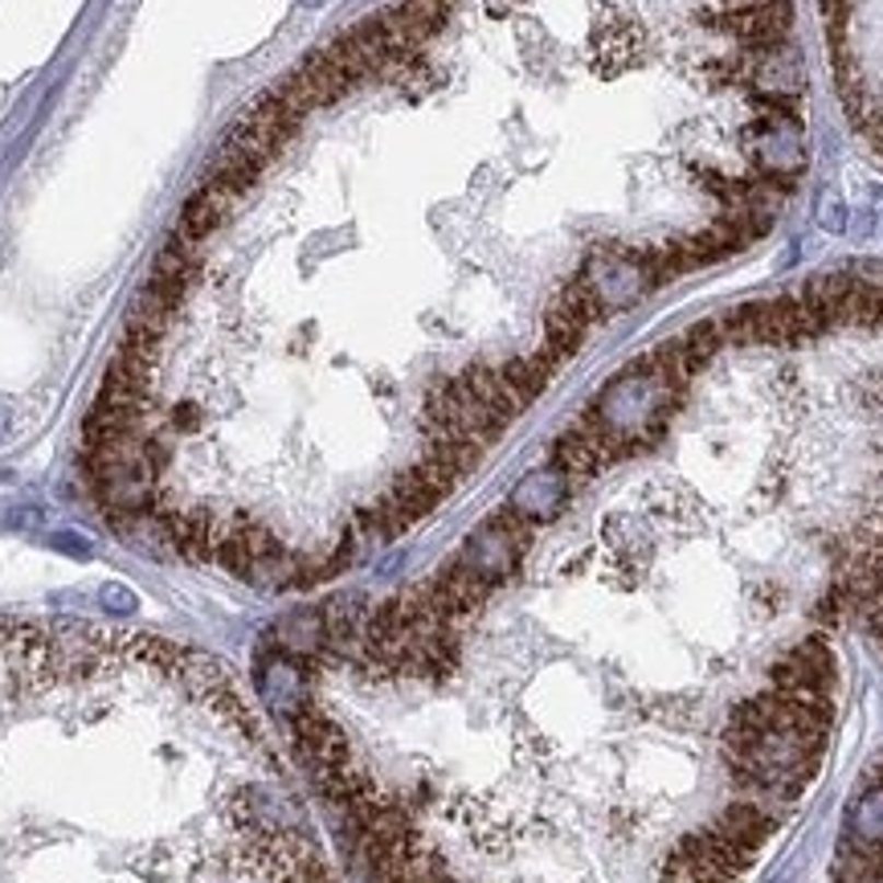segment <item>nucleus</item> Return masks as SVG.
<instances>
[{
  "label": "nucleus",
  "mask_w": 883,
  "mask_h": 883,
  "mask_svg": "<svg viewBox=\"0 0 883 883\" xmlns=\"http://www.w3.org/2000/svg\"><path fill=\"white\" fill-rule=\"evenodd\" d=\"M577 279L585 282L589 294L602 303L605 315H609V311H621V307H635L642 294L654 291L651 279H647V270H642V263H638V254L626 246L593 249Z\"/></svg>",
  "instance_id": "20e7f679"
},
{
  "label": "nucleus",
  "mask_w": 883,
  "mask_h": 883,
  "mask_svg": "<svg viewBox=\"0 0 883 883\" xmlns=\"http://www.w3.org/2000/svg\"><path fill=\"white\" fill-rule=\"evenodd\" d=\"M527 541H532V524L520 520V515L508 508V512L491 515L487 524L475 527V532L466 536L458 560H463L466 569L479 577V581H487V585L496 589L499 581H508V577L515 573V565H520V557H524Z\"/></svg>",
  "instance_id": "7ed1b4c3"
},
{
  "label": "nucleus",
  "mask_w": 883,
  "mask_h": 883,
  "mask_svg": "<svg viewBox=\"0 0 883 883\" xmlns=\"http://www.w3.org/2000/svg\"><path fill=\"white\" fill-rule=\"evenodd\" d=\"M835 883H883V765L863 781L847 810Z\"/></svg>",
  "instance_id": "f03ea898"
},
{
  "label": "nucleus",
  "mask_w": 883,
  "mask_h": 883,
  "mask_svg": "<svg viewBox=\"0 0 883 883\" xmlns=\"http://www.w3.org/2000/svg\"><path fill=\"white\" fill-rule=\"evenodd\" d=\"M299 4H303V9H324L327 0H299Z\"/></svg>",
  "instance_id": "f8f14e48"
},
{
  "label": "nucleus",
  "mask_w": 883,
  "mask_h": 883,
  "mask_svg": "<svg viewBox=\"0 0 883 883\" xmlns=\"http://www.w3.org/2000/svg\"><path fill=\"white\" fill-rule=\"evenodd\" d=\"M49 544H54L58 553H66V557H78V560L91 557V544L82 541L78 532H58V536H49Z\"/></svg>",
  "instance_id": "9d476101"
},
{
  "label": "nucleus",
  "mask_w": 883,
  "mask_h": 883,
  "mask_svg": "<svg viewBox=\"0 0 883 883\" xmlns=\"http://www.w3.org/2000/svg\"><path fill=\"white\" fill-rule=\"evenodd\" d=\"M98 602H103L107 614H131V609H136V593L127 585H107L98 593Z\"/></svg>",
  "instance_id": "1a4fd4ad"
},
{
  "label": "nucleus",
  "mask_w": 883,
  "mask_h": 883,
  "mask_svg": "<svg viewBox=\"0 0 883 883\" xmlns=\"http://www.w3.org/2000/svg\"><path fill=\"white\" fill-rule=\"evenodd\" d=\"M679 402L683 381L666 369L659 352H651V357H638L630 369H621L597 393V402L585 409L581 426L593 430L597 442L609 450V458L618 463L626 454L654 446Z\"/></svg>",
  "instance_id": "f257e3e1"
},
{
  "label": "nucleus",
  "mask_w": 883,
  "mask_h": 883,
  "mask_svg": "<svg viewBox=\"0 0 883 883\" xmlns=\"http://www.w3.org/2000/svg\"><path fill=\"white\" fill-rule=\"evenodd\" d=\"M225 209H230V201L221 197V193H213V188L205 185L193 201L185 205V213H181V230H176V237H185L188 246H197L201 237H209V233L218 230V221L225 218Z\"/></svg>",
  "instance_id": "0eeeda50"
},
{
  "label": "nucleus",
  "mask_w": 883,
  "mask_h": 883,
  "mask_svg": "<svg viewBox=\"0 0 883 883\" xmlns=\"http://www.w3.org/2000/svg\"><path fill=\"white\" fill-rule=\"evenodd\" d=\"M9 430H13V414H9V409H4V405H0V442H4V438H9Z\"/></svg>",
  "instance_id": "9b49d317"
},
{
  "label": "nucleus",
  "mask_w": 883,
  "mask_h": 883,
  "mask_svg": "<svg viewBox=\"0 0 883 883\" xmlns=\"http://www.w3.org/2000/svg\"><path fill=\"white\" fill-rule=\"evenodd\" d=\"M769 883H793V875H790V871H781V875H774Z\"/></svg>",
  "instance_id": "ddd939ff"
},
{
  "label": "nucleus",
  "mask_w": 883,
  "mask_h": 883,
  "mask_svg": "<svg viewBox=\"0 0 883 883\" xmlns=\"http://www.w3.org/2000/svg\"><path fill=\"white\" fill-rule=\"evenodd\" d=\"M818 225H822V230H830V233L847 230V205L838 201V193H830V188L818 197Z\"/></svg>",
  "instance_id": "6e6552de"
},
{
  "label": "nucleus",
  "mask_w": 883,
  "mask_h": 883,
  "mask_svg": "<svg viewBox=\"0 0 883 883\" xmlns=\"http://www.w3.org/2000/svg\"><path fill=\"white\" fill-rule=\"evenodd\" d=\"M744 148L757 160V172L798 181L806 172V136L802 124H748L744 127Z\"/></svg>",
  "instance_id": "39448f33"
},
{
  "label": "nucleus",
  "mask_w": 883,
  "mask_h": 883,
  "mask_svg": "<svg viewBox=\"0 0 883 883\" xmlns=\"http://www.w3.org/2000/svg\"><path fill=\"white\" fill-rule=\"evenodd\" d=\"M569 475H560L557 466H541L532 470L527 479H520V487L512 491V512L527 524H544L560 515V508L569 503Z\"/></svg>",
  "instance_id": "423d86ee"
}]
</instances>
